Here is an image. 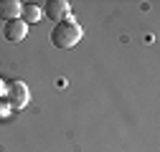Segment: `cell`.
Masks as SVG:
<instances>
[{"label":"cell","instance_id":"6da1fadb","mask_svg":"<svg viewBox=\"0 0 160 152\" xmlns=\"http://www.w3.org/2000/svg\"><path fill=\"white\" fill-rule=\"evenodd\" d=\"M82 36H84L82 26H79L71 15H66L61 23L53 26V31H51V43H53L56 48H74L79 41H82Z\"/></svg>","mask_w":160,"mask_h":152},{"label":"cell","instance_id":"7a4b0ae2","mask_svg":"<svg viewBox=\"0 0 160 152\" xmlns=\"http://www.w3.org/2000/svg\"><path fill=\"white\" fill-rule=\"evenodd\" d=\"M5 94H8V104H10L13 109H23V107L31 102V91H28L26 81H10Z\"/></svg>","mask_w":160,"mask_h":152},{"label":"cell","instance_id":"3957f363","mask_svg":"<svg viewBox=\"0 0 160 152\" xmlns=\"http://www.w3.org/2000/svg\"><path fill=\"white\" fill-rule=\"evenodd\" d=\"M41 10H43L46 18H51V21H56V23H61L64 18L69 15V3H66V0H48V3L41 5Z\"/></svg>","mask_w":160,"mask_h":152},{"label":"cell","instance_id":"277c9868","mask_svg":"<svg viewBox=\"0 0 160 152\" xmlns=\"http://www.w3.org/2000/svg\"><path fill=\"white\" fill-rule=\"evenodd\" d=\"M26 33H28V26L21 21V18H15V21H8V23L3 26V36H5V41H10V43L23 41Z\"/></svg>","mask_w":160,"mask_h":152},{"label":"cell","instance_id":"5b68a950","mask_svg":"<svg viewBox=\"0 0 160 152\" xmlns=\"http://www.w3.org/2000/svg\"><path fill=\"white\" fill-rule=\"evenodd\" d=\"M21 8L23 3H18V0H0V21H15V18H21Z\"/></svg>","mask_w":160,"mask_h":152},{"label":"cell","instance_id":"8992f818","mask_svg":"<svg viewBox=\"0 0 160 152\" xmlns=\"http://www.w3.org/2000/svg\"><path fill=\"white\" fill-rule=\"evenodd\" d=\"M41 15H43V10H41L38 3H23V8H21V21H23L26 26L41 21Z\"/></svg>","mask_w":160,"mask_h":152},{"label":"cell","instance_id":"52a82bcc","mask_svg":"<svg viewBox=\"0 0 160 152\" xmlns=\"http://www.w3.org/2000/svg\"><path fill=\"white\" fill-rule=\"evenodd\" d=\"M5 91H8V84H5L3 79H0V97H3V94H5Z\"/></svg>","mask_w":160,"mask_h":152}]
</instances>
